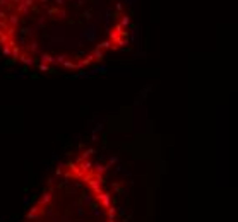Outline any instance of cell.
I'll return each instance as SVG.
<instances>
[{
	"label": "cell",
	"mask_w": 238,
	"mask_h": 222,
	"mask_svg": "<svg viewBox=\"0 0 238 222\" xmlns=\"http://www.w3.org/2000/svg\"><path fill=\"white\" fill-rule=\"evenodd\" d=\"M127 0H0V53L31 70L72 74L127 50Z\"/></svg>",
	"instance_id": "obj_1"
},
{
	"label": "cell",
	"mask_w": 238,
	"mask_h": 222,
	"mask_svg": "<svg viewBox=\"0 0 238 222\" xmlns=\"http://www.w3.org/2000/svg\"><path fill=\"white\" fill-rule=\"evenodd\" d=\"M19 222H122L108 168L94 149H79L55 166Z\"/></svg>",
	"instance_id": "obj_2"
}]
</instances>
